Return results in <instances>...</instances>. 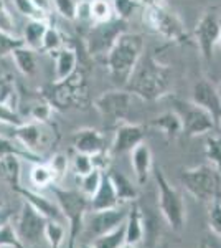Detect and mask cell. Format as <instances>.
I'll return each mask as SVG.
<instances>
[{"label": "cell", "mask_w": 221, "mask_h": 248, "mask_svg": "<svg viewBox=\"0 0 221 248\" xmlns=\"http://www.w3.org/2000/svg\"><path fill=\"white\" fill-rule=\"evenodd\" d=\"M172 88V70L160 63L152 53L142 55L129 83L126 85V90L142 101H159L163 96L170 94Z\"/></svg>", "instance_id": "cell-1"}, {"label": "cell", "mask_w": 221, "mask_h": 248, "mask_svg": "<svg viewBox=\"0 0 221 248\" xmlns=\"http://www.w3.org/2000/svg\"><path fill=\"white\" fill-rule=\"evenodd\" d=\"M144 50H146V42H144V37L140 33L124 31L116 40V43L112 45L111 51L104 60L112 81L116 85L126 88L135 66L142 58Z\"/></svg>", "instance_id": "cell-2"}, {"label": "cell", "mask_w": 221, "mask_h": 248, "mask_svg": "<svg viewBox=\"0 0 221 248\" xmlns=\"http://www.w3.org/2000/svg\"><path fill=\"white\" fill-rule=\"evenodd\" d=\"M42 98L56 111L79 109L89 105V86L83 68L65 79H53L42 88Z\"/></svg>", "instance_id": "cell-3"}, {"label": "cell", "mask_w": 221, "mask_h": 248, "mask_svg": "<svg viewBox=\"0 0 221 248\" xmlns=\"http://www.w3.org/2000/svg\"><path fill=\"white\" fill-rule=\"evenodd\" d=\"M51 190H53L56 203L63 212L65 222H68V230H70L68 248H76V242L84 227V217H86V212L89 210V199L81 190L63 189L56 184L51 186Z\"/></svg>", "instance_id": "cell-4"}, {"label": "cell", "mask_w": 221, "mask_h": 248, "mask_svg": "<svg viewBox=\"0 0 221 248\" xmlns=\"http://www.w3.org/2000/svg\"><path fill=\"white\" fill-rule=\"evenodd\" d=\"M152 174H154L157 184V190H159L160 214H162V217L165 218V222L172 230L180 232L185 225V218H187V209H185L182 194L167 181L165 174L160 167H154Z\"/></svg>", "instance_id": "cell-5"}, {"label": "cell", "mask_w": 221, "mask_h": 248, "mask_svg": "<svg viewBox=\"0 0 221 248\" xmlns=\"http://www.w3.org/2000/svg\"><path fill=\"white\" fill-rule=\"evenodd\" d=\"M144 22L157 31L160 37H163L168 42H183L187 38V30L182 22V18L170 10L165 3L146 2L144 3Z\"/></svg>", "instance_id": "cell-6"}, {"label": "cell", "mask_w": 221, "mask_h": 248, "mask_svg": "<svg viewBox=\"0 0 221 248\" xmlns=\"http://www.w3.org/2000/svg\"><path fill=\"white\" fill-rule=\"evenodd\" d=\"M182 184L196 201L211 203L220 197V172L213 166H196L183 169L180 174Z\"/></svg>", "instance_id": "cell-7"}, {"label": "cell", "mask_w": 221, "mask_h": 248, "mask_svg": "<svg viewBox=\"0 0 221 248\" xmlns=\"http://www.w3.org/2000/svg\"><path fill=\"white\" fill-rule=\"evenodd\" d=\"M124 31H127V22L120 18H112L106 23H92L84 35L88 55L92 60H106L116 40Z\"/></svg>", "instance_id": "cell-8"}, {"label": "cell", "mask_w": 221, "mask_h": 248, "mask_svg": "<svg viewBox=\"0 0 221 248\" xmlns=\"http://www.w3.org/2000/svg\"><path fill=\"white\" fill-rule=\"evenodd\" d=\"M132 96L126 88L120 90L104 91L94 99V108L104 121H109L112 124L126 123L129 118L131 106H132Z\"/></svg>", "instance_id": "cell-9"}, {"label": "cell", "mask_w": 221, "mask_h": 248, "mask_svg": "<svg viewBox=\"0 0 221 248\" xmlns=\"http://www.w3.org/2000/svg\"><path fill=\"white\" fill-rule=\"evenodd\" d=\"M175 111L183 123V134L188 138H196V136L211 133L213 129H216L215 119L211 118V114L203 108L196 106L195 103L175 99Z\"/></svg>", "instance_id": "cell-10"}, {"label": "cell", "mask_w": 221, "mask_h": 248, "mask_svg": "<svg viewBox=\"0 0 221 248\" xmlns=\"http://www.w3.org/2000/svg\"><path fill=\"white\" fill-rule=\"evenodd\" d=\"M221 31V22L216 15L215 10H208L202 15V18L196 23L193 35H195V42L198 45L200 51H202L203 58L206 62L213 60V50L216 46Z\"/></svg>", "instance_id": "cell-11"}, {"label": "cell", "mask_w": 221, "mask_h": 248, "mask_svg": "<svg viewBox=\"0 0 221 248\" xmlns=\"http://www.w3.org/2000/svg\"><path fill=\"white\" fill-rule=\"evenodd\" d=\"M46 218L42 214H38L30 203L23 202V207L20 210L18 222H17V233L20 240L27 245H37L40 238L45 232Z\"/></svg>", "instance_id": "cell-12"}, {"label": "cell", "mask_w": 221, "mask_h": 248, "mask_svg": "<svg viewBox=\"0 0 221 248\" xmlns=\"http://www.w3.org/2000/svg\"><path fill=\"white\" fill-rule=\"evenodd\" d=\"M192 103H195L196 106L203 108L205 111L211 114V118L215 119L216 127L220 129L221 126V93L218 91L210 79L202 78L195 83L192 88Z\"/></svg>", "instance_id": "cell-13"}, {"label": "cell", "mask_w": 221, "mask_h": 248, "mask_svg": "<svg viewBox=\"0 0 221 248\" xmlns=\"http://www.w3.org/2000/svg\"><path fill=\"white\" fill-rule=\"evenodd\" d=\"M146 126L144 124H135V123H120L116 126L114 133V141L111 146V154L112 155H122L131 153L134 147H137L139 144L144 142L146 139Z\"/></svg>", "instance_id": "cell-14"}, {"label": "cell", "mask_w": 221, "mask_h": 248, "mask_svg": "<svg viewBox=\"0 0 221 248\" xmlns=\"http://www.w3.org/2000/svg\"><path fill=\"white\" fill-rule=\"evenodd\" d=\"M127 212L129 209H124L122 205L116 207V209L101 210V212H92V217L88 223V232L92 237H99V235L109 233V232L116 230L119 225L126 222Z\"/></svg>", "instance_id": "cell-15"}, {"label": "cell", "mask_w": 221, "mask_h": 248, "mask_svg": "<svg viewBox=\"0 0 221 248\" xmlns=\"http://www.w3.org/2000/svg\"><path fill=\"white\" fill-rule=\"evenodd\" d=\"M46 124L40 123H23L20 126L14 127V138L27 147L28 151L35 154H40V149L46 147V133H45Z\"/></svg>", "instance_id": "cell-16"}, {"label": "cell", "mask_w": 221, "mask_h": 248, "mask_svg": "<svg viewBox=\"0 0 221 248\" xmlns=\"http://www.w3.org/2000/svg\"><path fill=\"white\" fill-rule=\"evenodd\" d=\"M17 194H20L23 197V201L27 203H30L38 214H42L46 220H58V222H65L63 217V212L59 209V205L56 203V201H50L45 195H42L37 190L27 189L23 186H18L17 189H14Z\"/></svg>", "instance_id": "cell-17"}, {"label": "cell", "mask_w": 221, "mask_h": 248, "mask_svg": "<svg viewBox=\"0 0 221 248\" xmlns=\"http://www.w3.org/2000/svg\"><path fill=\"white\" fill-rule=\"evenodd\" d=\"M73 147L76 153H83L88 155L107 149L104 134L94 127H83V129L76 131L73 136Z\"/></svg>", "instance_id": "cell-18"}, {"label": "cell", "mask_w": 221, "mask_h": 248, "mask_svg": "<svg viewBox=\"0 0 221 248\" xmlns=\"http://www.w3.org/2000/svg\"><path fill=\"white\" fill-rule=\"evenodd\" d=\"M116 207H119L118 194H116V190H114V186H112V182H111L109 174L104 172L98 190L89 197V210L101 212V210L116 209Z\"/></svg>", "instance_id": "cell-19"}, {"label": "cell", "mask_w": 221, "mask_h": 248, "mask_svg": "<svg viewBox=\"0 0 221 248\" xmlns=\"http://www.w3.org/2000/svg\"><path fill=\"white\" fill-rule=\"evenodd\" d=\"M129 154H131L132 169H134V174H135V177H137V182L140 186H144V184L148 181V177H150L152 169H154L150 147H148L146 142H142V144H139L137 147H134Z\"/></svg>", "instance_id": "cell-20"}, {"label": "cell", "mask_w": 221, "mask_h": 248, "mask_svg": "<svg viewBox=\"0 0 221 248\" xmlns=\"http://www.w3.org/2000/svg\"><path fill=\"white\" fill-rule=\"evenodd\" d=\"M150 126L165 136L167 141H175L183 136V123L177 111H167V113L159 114L150 121Z\"/></svg>", "instance_id": "cell-21"}, {"label": "cell", "mask_w": 221, "mask_h": 248, "mask_svg": "<svg viewBox=\"0 0 221 248\" xmlns=\"http://www.w3.org/2000/svg\"><path fill=\"white\" fill-rule=\"evenodd\" d=\"M126 243L131 245H139L144 240V233H146V223H144V214L140 210L137 202H132L127 212L126 222Z\"/></svg>", "instance_id": "cell-22"}, {"label": "cell", "mask_w": 221, "mask_h": 248, "mask_svg": "<svg viewBox=\"0 0 221 248\" xmlns=\"http://www.w3.org/2000/svg\"><path fill=\"white\" fill-rule=\"evenodd\" d=\"M107 174H109L114 190L118 194L119 205H126V203H132L137 201V189H135V186L131 182V179L127 175H124L122 172L116 169H109Z\"/></svg>", "instance_id": "cell-23"}, {"label": "cell", "mask_w": 221, "mask_h": 248, "mask_svg": "<svg viewBox=\"0 0 221 248\" xmlns=\"http://www.w3.org/2000/svg\"><path fill=\"white\" fill-rule=\"evenodd\" d=\"M9 55L12 57V60H14L17 70L23 75V77L31 78L37 75V70H38L37 55H35V51L31 50V48H28L22 43V45L15 46Z\"/></svg>", "instance_id": "cell-24"}, {"label": "cell", "mask_w": 221, "mask_h": 248, "mask_svg": "<svg viewBox=\"0 0 221 248\" xmlns=\"http://www.w3.org/2000/svg\"><path fill=\"white\" fill-rule=\"evenodd\" d=\"M56 62H55V79H65L70 75H73L78 70V53H76L74 48L63 46L59 51L55 53Z\"/></svg>", "instance_id": "cell-25"}, {"label": "cell", "mask_w": 221, "mask_h": 248, "mask_svg": "<svg viewBox=\"0 0 221 248\" xmlns=\"http://www.w3.org/2000/svg\"><path fill=\"white\" fill-rule=\"evenodd\" d=\"M9 155H17L20 159H25L27 162H31V164H38V162H45L43 157L40 154H35L31 151H28L27 147H23L17 139H9V138H3L0 136V161Z\"/></svg>", "instance_id": "cell-26"}, {"label": "cell", "mask_w": 221, "mask_h": 248, "mask_svg": "<svg viewBox=\"0 0 221 248\" xmlns=\"http://www.w3.org/2000/svg\"><path fill=\"white\" fill-rule=\"evenodd\" d=\"M48 25H50L48 20H28L25 30H23V45L31 48L33 51L42 50L43 37L46 33Z\"/></svg>", "instance_id": "cell-27"}, {"label": "cell", "mask_w": 221, "mask_h": 248, "mask_svg": "<svg viewBox=\"0 0 221 248\" xmlns=\"http://www.w3.org/2000/svg\"><path fill=\"white\" fill-rule=\"evenodd\" d=\"M30 182L35 189H46V187L53 186L55 184V177L53 172H51L50 166L45 162H38L31 166L30 170Z\"/></svg>", "instance_id": "cell-28"}, {"label": "cell", "mask_w": 221, "mask_h": 248, "mask_svg": "<svg viewBox=\"0 0 221 248\" xmlns=\"http://www.w3.org/2000/svg\"><path fill=\"white\" fill-rule=\"evenodd\" d=\"M0 167H2V172H3V177L5 181L10 184L12 189H17L20 184V177H22V162H20V157L17 155H9V157L2 159L0 161Z\"/></svg>", "instance_id": "cell-29"}, {"label": "cell", "mask_w": 221, "mask_h": 248, "mask_svg": "<svg viewBox=\"0 0 221 248\" xmlns=\"http://www.w3.org/2000/svg\"><path fill=\"white\" fill-rule=\"evenodd\" d=\"M43 237L46 238L48 245L51 248H61L66 238V229H65V225H63V222H58V220H46Z\"/></svg>", "instance_id": "cell-30"}, {"label": "cell", "mask_w": 221, "mask_h": 248, "mask_svg": "<svg viewBox=\"0 0 221 248\" xmlns=\"http://www.w3.org/2000/svg\"><path fill=\"white\" fill-rule=\"evenodd\" d=\"M91 25L92 23H106L114 18L111 0H89Z\"/></svg>", "instance_id": "cell-31"}, {"label": "cell", "mask_w": 221, "mask_h": 248, "mask_svg": "<svg viewBox=\"0 0 221 248\" xmlns=\"http://www.w3.org/2000/svg\"><path fill=\"white\" fill-rule=\"evenodd\" d=\"M124 243H126V227L122 223V225H119L118 229L109 232V233L96 237L92 245H94V248H119Z\"/></svg>", "instance_id": "cell-32"}, {"label": "cell", "mask_w": 221, "mask_h": 248, "mask_svg": "<svg viewBox=\"0 0 221 248\" xmlns=\"http://www.w3.org/2000/svg\"><path fill=\"white\" fill-rule=\"evenodd\" d=\"M65 46V40H63V35L56 27L48 25L46 33L43 37V43H42V51L45 53H56L61 48Z\"/></svg>", "instance_id": "cell-33"}, {"label": "cell", "mask_w": 221, "mask_h": 248, "mask_svg": "<svg viewBox=\"0 0 221 248\" xmlns=\"http://www.w3.org/2000/svg\"><path fill=\"white\" fill-rule=\"evenodd\" d=\"M205 155L216 170L221 172V136H210L205 142Z\"/></svg>", "instance_id": "cell-34"}, {"label": "cell", "mask_w": 221, "mask_h": 248, "mask_svg": "<svg viewBox=\"0 0 221 248\" xmlns=\"http://www.w3.org/2000/svg\"><path fill=\"white\" fill-rule=\"evenodd\" d=\"M0 248H27L10 223L0 225Z\"/></svg>", "instance_id": "cell-35"}, {"label": "cell", "mask_w": 221, "mask_h": 248, "mask_svg": "<svg viewBox=\"0 0 221 248\" xmlns=\"http://www.w3.org/2000/svg\"><path fill=\"white\" fill-rule=\"evenodd\" d=\"M112 3V10H114V18H120V20H129L134 12L142 7L137 0H111Z\"/></svg>", "instance_id": "cell-36"}, {"label": "cell", "mask_w": 221, "mask_h": 248, "mask_svg": "<svg viewBox=\"0 0 221 248\" xmlns=\"http://www.w3.org/2000/svg\"><path fill=\"white\" fill-rule=\"evenodd\" d=\"M103 174H104V172H101V170L92 169L89 174H86V175H83V177H81V186H79V190H81L88 199H89L91 195L98 190L99 184H101V179H103Z\"/></svg>", "instance_id": "cell-37"}, {"label": "cell", "mask_w": 221, "mask_h": 248, "mask_svg": "<svg viewBox=\"0 0 221 248\" xmlns=\"http://www.w3.org/2000/svg\"><path fill=\"white\" fill-rule=\"evenodd\" d=\"M46 164L50 166L51 172H53V177H55V182H59L65 179L66 172H68V166H70V162H68V157L65 154L58 153L55 155H51L50 159L46 161Z\"/></svg>", "instance_id": "cell-38"}, {"label": "cell", "mask_w": 221, "mask_h": 248, "mask_svg": "<svg viewBox=\"0 0 221 248\" xmlns=\"http://www.w3.org/2000/svg\"><path fill=\"white\" fill-rule=\"evenodd\" d=\"M17 103V91H15V83L10 77L0 78V105H7L15 108Z\"/></svg>", "instance_id": "cell-39"}, {"label": "cell", "mask_w": 221, "mask_h": 248, "mask_svg": "<svg viewBox=\"0 0 221 248\" xmlns=\"http://www.w3.org/2000/svg\"><path fill=\"white\" fill-rule=\"evenodd\" d=\"M12 2H14L15 9H17L23 17H27L28 20H48L50 18L33 5L31 0H12Z\"/></svg>", "instance_id": "cell-40"}, {"label": "cell", "mask_w": 221, "mask_h": 248, "mask_svg": "<svg viewBox=\"0 0 221 248\" xmlns=\"http://www.w3.org/2000/svg\"><path fill=\"white\" fill-rule=\"evenodd\" d=\"M53 108L50 106V103H46L43 99L42 103H37V105L31 106L30 109V118L33 119L35 123H40V124H50V119H51V114H53Z\"/></svg>", "instance_id": "cell-41"}, {"label": "cell", "mask_w": 221, "mask_h": 248, "mask_svg": "<svg viewBox=\"0 0 221 248\" xmlns=\"http://www.w3.org/2000/svg\"><path fill=\"white\" fill-rule=\"evenodd\" d=\"M53 9L65 20L74 22L76 9H78V0H53Z\"/></svg>", "instance_id": "cell-42"}, {"label": "cell", "mask_w": 221, "mask_h": 248, "mask_svg": "<svg viewBox=\"0 0 221 248\" xmlns=\"http://www.w3.org/2000/svg\"><path fill=\"white\" fill-rule=\"evenodd\" d=\"M0 33L10 35V37H15V22L14 17H12L10 10L7 9L5 2L0 0Z\"/></svg>", "instance_id": "cell-43"}, {"label": "cell", "mask_w": 221, "mask_h": 248, "mask_svg": "<svg viewBox=\"0 0 221 248\" xmlns=\"http://www.w3.org/2000/svg\"><path fill=\"white\" fill-rule=\"evenodd\" d=\"M94 169L91 162V155L83 154V153H76L73 155V170L76 172L78 177H83V175L89 174V172Z\"/></svg>", "instance_id": "cell-44"}, {"label": "cell", "mask_w": 221, "mask_h": 248, "mask_svg": "<svg viewBox=\"0 0 221 248\" xmlns=\"http://www.w3.org/2000/svg\"><path fill=\"white\" fill-rule=\"evenodd\" d=\"M208 223H210V230L216 237H221V202L216 199L210 207V214H208Z\"/></svg>", "instance_id": "cell-45"}, {"label": "cell", "mask_w": 221, "mask_h": 248, "mask_svg": "<svg viewBox=\"0 0 221 248\" xmlns=\"http://www.w3.org/2000/svg\"><path fill=\"white\" fill-rule=\"evenodd\" d=\"M0 123L9 124V126H12V127H17L25 121H23L22 116L15 111V108L7 106V105H0Z\"/></svg>", "instance_id": "cell-46"}, {"label": "cell", "mask_w": 221, "mask_h": 248, "mask_svg": "<svg viewBox=\"0 0 221 248\" xmlns=\"http://www.w3.org/2000/svg\"><path fill=\"white\" fill-rule=\"evenodd\" d=\"M111 161H112V154L109 149L101 151V153H96L91 155V162L92 167L101 172H107L111 169Z\"/></svg>", "instance_id": "cell-47"}, {"label": "cell", "mask_w": 221, "mask_h": 248, "mask_svg": "<svg viewBox=\"0 0 221 248\" xmlns=\"http://www.w3.org/2000/svg\"><path fill=\"white\" fill-rule=\"evenodd\" d=\"M76 20L91 25V10L89 0H78V9H76Z\"/></svg>", "instance_id": "cell-48"}, {"label": "cell", "mask_w": 221, "mask_h": 248, "mask_svg": "<svg viewBox=\"0 0 221 248\" xmlns=\"http://www.w3.org/2000/svg\"><path fill=\"white\" fill-rule=\"evenodd\" d=\"M31 2H33V5L37 7L40 12H43L46 17H50V14L53 12V0H31Z\"/></svg>", "instance_id": "cell-49"}, {"label": "cell", "mask_w": 221, "mask_h": 248, "mask_svg": "<svg viewBox=\"0 0 221 248\" xmlns=\"http://www.w3.org/2000/svg\"><path fill=\"white\" fill-rule=\"evenodd\" d=\"M205 243H206V248H221V242L218 240L216 235H215V237H210Z\"/></svg>", "instance_id": "cell-50"}, {"label": "cell", "mask_w": 221, "mask_h": 248, "mask_svg": "<svg viewBox=\"0 0 221 248\" xmlns=\"http://www.w3.org/2000/svg\"><path fill=\"white\" fill-rule=\"evenodd\" d=\"M76 248H94V245L92 243H81V245H78Z\"/></svg>", "instance_id": "cell-51"}, {"label": "cell", "mask_w": 221, "mask_h": 248, "mask_svg": "<svg viewBox=\"0 0 221 248\" xmlns=\"http://www.w3.org/2000/svg\"><path fill=\"white\" fill-rule=\"evenodd\" d=\"M119 248H139L137 245H131V243H124V245H120Z\"/></svg>", "instance_id": "cell-52"}, {"label": "cell", "mask_w": 221, "mask_h": 248, "mask_svg": "<svg viewBox=\"0 0 221 248\" xmlns=\"http://www.w3.org/2000/svg\"><path fill=\"white\" fill-rule=\"evenodd\" d=\"M216 46L221 50V31H220V37H218V42H216Z\"/></svg>", "instance_id": "cell-53"}, {"label": "cell", "mask_w": 221, "mask_h": 248, "mask_svg": "<svg viewBox=\"0 0 221 248\" xmlns=\"http://www.w3.org/2000/svg\"><path fill=\"white\" fill-rule=\"evenodd\" d=\"M147 2H157V3H165V0H147Z\"/></svg>", "instance_id": "cell-54"}, {"label": "cell", "mask_w": 221, "mask_h": 248, "mask_svg": "<svg viewBox=\"0 0 221 248\" xmlns=\"http://www.w3.org/2000/svg\"><path fill=\"white\" fill-rule=\"evenodd\" d=\"M200 248H206V243L203 242V243H202V247H200Z\"/></svg>", "instance_id": "cell-55"}, {"label": "cell", "mask_w": 221, "mask_h": 248, "mask_svg": "<svg viewBox=\"0 0 221 248\" xmlns=\"http://www.w3.org/2000/svg\"><path fill=\"white\" fill-rule=\"evenodd\" d=\"M157 248H165V247H157Z\"/></svg>", "instance_id": "cell-56"}, {"label": "cell", "mask_w": 221, "mask_h": 248, "mask_svg": "<svg viewBox=\"0 0 221 248\" xmlns=\"http://www.w3.org/2000/svg\"><path fill=\"white\" fill-rule=\"evenodd\" d=\"M220 131H221V126H220Z\"/></svg>", "instance_id": "cell-57"}, {"label": "cell", "mask_w": 221, "mask_h": 248, "mask_svg": "<svg viewBox=\"0 0 221 248\" xmlns=\"http://www.w3.org/2000/svg\"><path fill=\"white\" fill-rule=\"evenodd\" d=\"M0 126H2V123H0Z\"/></svg>", "instance_id": "cell-58"}]
</instances>
